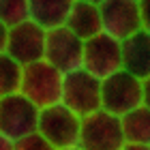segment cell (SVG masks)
Listing matches in <instances>:
<instances>
[{"instance_id": "obj_4", "label": "cell", "mask_w": 150, "mask_h": 150, "mask_svg": "<svg viewBox=\"0 0 150 150\" xmlns=\"http://www.w3.org/2000/svg\"><path fill=\"white\" fill-rule=\"evenodd\" d=\"M60 103L79 118L101 110V79H97L81 67L71 73H64Z\"/></svg>"}, {"instance_id": "obj_6", "label": "cell", "mask_w": 150, "mask_h": 150, "mask_svg": "<svg viewBox=\"0 0 150 150\" xmlns=\"http://www.w3.org/2000/svg\"><path fill=\"white\" fill-rule=\"evenodd\" d=\"M39 107L22 92L0 99V133L11 142H17L35 133L39 125Z\"/></svg>"}, {"instance_id": "obj_22", "label": "cell", "mask_w": 150, "mask_h": 150, "mask_svg": "<svg viewBox=\"0 0 150 150\" xmlns=\"http://www.w3.org/2000/svg\"><path fill=\"white\" fill-rule=\"evenodd\" d=\"M120 150H150V144H125Z\"/></svg>"}, {"instance_id": "obj_11", "label": "cell", "mask_w": 150, "mask_h": 150, "mask_svg": "<svg viewBox=\"0 0 150 150\" xmlns=\"http://www.w3.org/2000/svg\"><path fill=\"white\" fill-rule=\"evenodd\" d=\"M122 69L139 79L150 77V32L137 30L129 39L120 41Z\"/></svg>"}, {"instance_id": "obj_10", "label": "cell", "mask_w": 150, "mask_h": 150, "mask_svg": "<svg viewBox=\"0 0 150 150\" xmlns=\"http://www.w3.org/2000/svg\"><path fill=\"white\" fill-rule=\"evenodd\" d=\"M45 35L47 30H43L41 26L28 19L19 26L9 28V39H6L4 52L22 67L39 62L45 56Z\"/></svg>"}, {"instance_id": "obj_23", "label": "cell", "mask_w": 150, "mask_h": 150, "mask_svg": "<svg viewBox=\"0 0 150 150\" xmlns=\"http://www.w3.org/2000/svg\"><path fill=\"white\" fill-rule=\"evenodd\" d=\"M75 2H88V4H101V2H103V0H75Z\"/></svg>"}, {"instance_id": "obj_1", "label": "cell", "mask_w": 150, "mask_h": 150, "mask_svg": "<svg viewBox=\"0 0 150 150\" xmlns=\"http://www.w3.org/2000/svg\"><path fill=\"white\" fill-rule=\"evenodd\" d=\"M62 79L64 75L56 67H52L45 60L26 64L22 71V86L19 92L26 99H30L39 110L60 103L62 97Z\"/></svg>"}, {"instance_id": "obj_18", "label": "cell", "mask_w": 150, "mask_h": 150, "mask_svg": "<svg viewBox=\"0 0 150 150\" xmlns=\"http://www.w3.org/2000/svg\"><path fill=\"white\" fill-rule=\"evenodd\" d=\"M139 2V15H142V30L150 32V0H137Z\"/></svg>"}, {"instance_id": "obj_13", "label": "cell", "mask_w": 150, "mask_h": 150, "mask_svg": "<svg viewBox=\"0 0 150 150\" xmlns=\"http://www.w3.org/2000/svg\"><path fill=\"white\" fill-rule=\"evenodd\" d=\"M64 26L71 32H75L81 41L103 32V28H101L99 6L97 4H88V2H73L71 13H69V17H67Z\"/></svg>"}, {"instance_id": "obj_7", "label": "cell", "mask_w": 150, "mask_h": 150, "mask_svg": "<svg viewBox=\"0 0 150 150\" xmlns=\"http://www.w3.org/2000/svg\"><path fill=\"white\" fill-rule=\"evenodd\" d=\"M81 69H86L97 79H105L122 69V47L120 41L105 32H99L84 41Z\"/></svg>"}, {"instance_id": "obj_3", "label": "cell", "mask_w": 150, "mask_h": 150, "mask_svg": "<svg viewBox=\"0 0 150 150\" xmlns=\"http://www.w3.org/2000/svg\"><path fill=\"white\" fill-rule=\"evenodd\" d=\"M142 101H144L142 79L131 75L129 71L120 69L112 73L110 77L101 79V110L120 118L135 107H139Z\"/></svg>"}, {"instance_id": "obj_21", "label": "cell", "mask_w": 150, "mask_h": 150, "mask_svg": "<svg viewBox=\"0 0 150 150\" xmlns=\"http://www.w3.org/2000/svg\"><path fill=\"white\" fill-rule=\"evenodd\" d=\"M0 150H15V146H13V142L9 137H4L2 133H0Z\"/></svg>"}, {"instance_id": "obj_19", "label": "cell", "mask_w": 150, "mask_h": 150, "mask_svg": "<svg viewBox=\"0 0 150 150\" xmlns=\"http://www.w3.org/2000/svg\"><path fill=\"white\" fill-rule=\"evenodd\" d=\"M142 88H144V101H142V105H146L150 110V77L142 79Z\"/></svg>"}, {"instance_id": "obj_16", "label": "cell", "mask_w": 150, "mask_h": 150, "mask_svg": "<svg viewBox=\"0 0 150 150\" xmlns=\"http://www.w3.org/2000/svg\"><path fill=\"white\" fill-rule=\"evenodd\" d=\"M30 19L28 0H0V22L6 28L19 26Z\"/></svg>"}, {"instance_id": "obj_17", "label": "cell", "mask_w": 150, "mask_h": 150, "mask_svg": "<svg viewBox=\"0 0 150 150\" xmlns=\"http://www.w3.org/2000/svg\"><path fill=\"white\" fill-rule=\"evenodd\" d=\"M13 146H15V150H56L39 131L26 135V137L17 139V142H13Z\"/></svg>"}, {"instance_id": "obj_5", "label": "cell", "mask_w": 150, "mask_h": 150, "mask_svg": "<svg viewBox=\"0 0 150 150\" xmlns=\"http://www.w3.org/2000/svg\"><path fill=\"white\" fill-rule=\"evenodd\" d=\"M79 125L81 118L77 114H73L69 107L62 103L43 107L39 112V125L37 131L50 142L56 150L64 148H75L79 139Z\"/></svg>"}, {"instance_id": "obj_24", "label": "cell", "mask_w": 150, "mask_h": 150, "mask_svg": "<svg viewBox=\"0 0 150 150\" xmlns=\"http://www.w3.org/2000/svg\"><path fill=\"white\" fill-rule=\"evenodd\" d=\"M64 150H79V148H77V146H75V148H64Z\"/></svg>"}, {"instance_id": "obj_20", "label": "cell", "mask_w": 150, "mask_h": 150, "mask_svg": "<svg viewBox=\"0 0 150 150\" xmlns=\"http://www.w3.org/2000/svg\"><path fill=\"white\" fill-rule=\"evenodd\" d=\"M6 39H9V28L0 22V54L6 50Z\"/></svg>"}, {"instance_id": "obj_15", "label": "cell", "mask_w": 150, "mask_h": 150, "mask_svg": "<svg viewBox=\"0 0 150 150\" xmlns=\"http://www.w3.org/2000/svg\"><path fill=\"white\" fill-rule=\"evenodd\" d=\"M22 71H24V67L19 62H15L6 52L0 54V99L19 92Z\"/></svg>"}, {"instance_id": "obj_12", "label": "cell", "mask_w": 150, "mask_h": 150, "mask_svg": "<svg viewBox=\"0 0 150 150\" xmlns=\"http://www.w3.org/2000/svg\"><path fill=\"white\" fill-rule=\"evenodd\" d=\"M75 0H28L30 22H35L43 30H52L64 26Z\"/></svg>"}, {"instance_id": "obj_2", "label": "cell", "mask_w": 150, "mask_h": 150, "mask_svg": "<svg viewBox=\"0 0 150 150\" xmlns=\"http://www.w3.org/2000/svg\"><path fill=\"white\" fill-rule=\"evenodd\" d=\"M120 118L105 110H97L81 118L79 125V150H120L125 146Z\"/></svg>"}, {"instance_id": "obj_8", "label": "cell", "mask_w": 150, "mask_h": 150, "mask_svg": "<svg viewBox=\"0 0 150 150\" xmlns=\"http://www.w3.org/2000/svg\"><path fill=\"white\" fill-rule=\"evenodd\" d=\"M81 54H84V41L67 26L47 30L45 35V56L43 60L56 67L60 73H71L81 67Z\"/></svg>"}, {"instance_id": "obj_14", "label": "cell", "mask_w": 150, "mask_h": 150, "mask_svg": "<svg viewBox=\"0 0 150 150\" xmlns=\"http://www.w3.org/2000/svg\"><path fill=\"white\" fill-rule=\"evenodd\" d=\"M120 125L127 144H150V110L146 105L120 116Z\"/></svg>"}, {"instance_id": "obj_9", "label": "cell", "mask_w": 150, "mask_h": 150, "mask_svg": "<svg viewBox=\"0 0 150 150\" xmlns=\"http://www.w3.org/2000/svg\"><path fill=\"white\" fill-rule=\"evenodd\" d=\"M101 28L105 35L125 41L142 30V15L137 0H103L99 4Z\"/></svg>"}]
</instances>
